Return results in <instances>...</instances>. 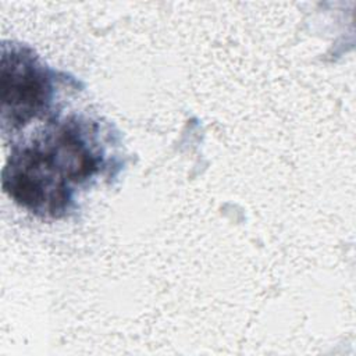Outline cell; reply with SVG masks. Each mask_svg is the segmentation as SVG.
I'll return each mask as SVG.
<instances>
[{
	"label": "cell",
	"mask_w": 356,
	"mask_h": 356,
	"mask_svg": "<svg viewBox=\"0 0 356 356\" xmlns=\"http://www.w3.org/2000/svg\"><path fill=\"white\" fill-rule=\"evenodd\" d=\"M110 127L83 114L51 120L13 146L1 174L4 192L42 218L68 216L81 191L118 168Z\"/></svg>",
	"instance_id": "1"
},
{
	"label": "cell",
	"mask_w": 356,
	"mask_h": 356,
	"mask_svg": "<svg viewBox=\"0 0 356 356\" xmlns=\"http://www.w3.org/2000/svg\"><path fill=\"white\" fill-rule=\"evenodd\" d=\"M0 82L1 129L14 134L51 110L67 76L42 63L31 47L3 43Z\"/></svg>",
	"instance_id": "2"
}]
</instances>
